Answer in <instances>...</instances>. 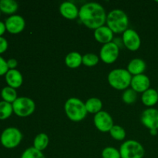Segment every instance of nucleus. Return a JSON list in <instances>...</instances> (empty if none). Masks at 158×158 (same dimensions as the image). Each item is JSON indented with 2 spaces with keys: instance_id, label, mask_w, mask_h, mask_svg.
<instances>
[{
  "instance_id": "f257e3e1",
  "label": "nucleus",
  "mask_w": 158,
  "mask_h": 158,
  "mask_svg": "<svg viewBox=\"0 0 158 158\" xmlns=\"http://www.w3.org/2000/svg\"><path fill=\"white\" fill-rule=\"evenodd\" d=\"M106 13L104 8L98 2H86L80 7L79 19L86 28L97 29L104 26L106 21Z\"/></svg>"
},
{
  "instance_id": "f03ea898",
  "label": "nucleus",
  "mask_w": 158,
  "mask_h": 158,
  "mask_svg": "<svg viewBox=\"0 0 158 158\" xmlns=\"http://www.w3.org/2000/svg\"><path fill=\"white\" fill-rule=\"evenodd\" d=\"M106 23L114 33H123L128 29L129 18L124 11L116 9L107 14Z\"/></svg>"
},
{
  "instance_id": "7ed1b4c3",
  "label": "nucleus",
  "mask_w": 158,
  "mask_h": 158,
  "mask_svg": "<svg viewBox=\"0 0 158 158\" xmlns=\"http://www.w3.org/2000/svg\"><path fill=\"white\" fill-rule=\"evenodd\" d=\"M64 111L68 118L73 122L84 120L87 115L85 103L77 97H70L64 104Z\"/></svg>"
},
{
  "instance_id": "20e7f679",
  "label": "nucleus",
  "mask_w": 158,
  "mask_h": 158,
  "mask_svg": "<svg viewBox=\"0 0 158 158\" xmlns=\"http://www.w3.org/2000/svg\"><path fill=\"white\" fill-rule=\"evenodd\" d=\"M133 76L127 69L117 68L113 69L107 76V81L110 86L117 90H125L131 86Z\"/></svg>"
},
{
  "instance_id": "39448f33",
  "label": "nucleus",
  "mask_w": 158,
  "mask_h": 158,
  "mask_svg": "<svg viewBox=\"0 0 158 158\" xmlns=\"http://www.w3.org/2000/svg\"><path fill=\"white\" fill-rule=\"evenodd\" d=\"M121 158H143L145 151L140 142L134 140H128L123 142L120 148Z\"/></svg>"
},
{
  "instance_id": "423d86ee",
  "label": "nucleus",
  "mask_w": 158,
  "mask_h": 158,
  "mask_svg": "<svg viewBox=\"0 0 158 158\" xmlns=\"http://www.w3.org/2000/svg\"><path fill=\"white\" fill-rule=\"evenodd\" d=\"M23 140V134L16 127H8L2 131L0 142L4 148L13 149L18 147Z\"/></svg>"
},
{
  "instance_id": "0eeeda50",
  "label": "nucleus",
  "mask_w": 158,
  "mask_h": 158,
  "mask_svg": "<svg viewBox=\"0 0 158 158\" xmlns=\"http://www.w3.org/2000/svg\"><path fill=\"white\" fill-rule=\"evenodd\" d=\"M13 113L19 117H27L32 115L35 110V103L32 99L20 97L12 103Z\"/></svg>"
},
{
  "instance_id": "6e6552de",
  "label": "nucleus",
  "mask_w": 158,
  "mask_h": 158,
  "mask_svg": "<svg viewBox=\"0 0 158 158\" xmlns=\"http://www.w3.org/2000/svg\"><path fill=\"white\" fill-rule=\"evenodd\" d=\"M120 48L114 42L103 45L100 51V59L106 64H112L117 60Z\"/></svg>"
},
{
  "instance_id": "1a4fd4ad",
  "label": "nucleus",
  "mask_w": 158,
  "mask_h": 158,
  "mask_svg": "<svg viewBox=\"0 0 158 158\" xmlns=\"http://www.w3.org/2000/svg\"><path fill=\"white\" fill-rule=\"evenodd\" d=\"M94 123L96 128L103 133L110 132L114 125V120L110 114L104 110H101L94 115Z\"/></svg>"
},
{
  "instance_id": "9d476101",
  "label": "nucleus",
  "mask_w": 158,
  "mask_h": 158,
  "mask_svg": "<svg viewBox=\"0 0 158 158\" xmlns=\"http://www.w3.org/2000/svg\"><path fill=\"white\" fill-rule=\"evenodd\" d=\"M123 46L130 51L135 52L140 49L141 46V39L137 31L133 29H127L123 33Z\"/></svg>"
},
{
  "instance_id": "9b49d317",
  "label": "nucleus",
  "mask_w": 158,
  "mask_h": 158,
  "mask_svg": "<svg viewBox=\"0 0 158 158\" xmlns=\"http://www.w3.org/2000/svg\"><path fill=\"white\" fill-rule=\"evenodd\" d=\"M140 121L149 130H158V110L154 107L144 110L140 116Z\"/></svg>"
},
{
  "instance_id": "f8f14e48",
  "label": "nucleus",
  "mask_w": 158,
  "mask_h": 158,
  "mask_svg": "<svg viewBox=\"0 0 158 158\" xmlns=\"http://www.w3.org/2000/svg\"><path fill=\"white\" fill-rule=\"evenodd\" d=\"M6 31L11 34H19L24 30L26 27V21L24 18L19 15H10L5 22Z\"/></svg>"
},
{
  "instance_id": "ddd939ff",
  "label": "nucleus",
  "mask_w": 158,
  "mask_h": 158,
  "mask_svg": "<svg viewBox=\"0 0 158 158\" xmlns=\"http://www.w3.org/2000/svg\"><path fill=\"white\" fill-rule=\"evenodd\" d=\"M150 86H151V80L147 75L140 74V75L133 76L131 83V89H134L137 94L138 93L143 94V92L150 89Z\"/></svg>"
},
{
  "instance_id": "4468645a",
  "label": "nucleus",
  "mask_w": 158,
  "mask_h": 158,
  "mask_svg": "<svg viewBox=\"0 0 158 158\" xmlns=\"http://www.w3.org/2000/svg\"><path fill=\"white\" fill-rule=\"evenodd\" d=\"M60 14L65 19L69 20H73L79 18L80 9L72 2H64L60 6Z\"/></svg>"
},
{
  "instance_id": "2eb2a0df",
  "label": "nucleus",
  "mask_w": 158,
  "mask_h": 158,
  "mask_svg": "<svg viewBox=\"0 0 158 158\" xmlns=\"http://www.w3.org/2000/svg\"><path fill=\"white\" fill-rule=\"evenodd\" d=\"M114 32L107 26H103L94 30V35L96 41L103 45L113 42Z\"/></svg>"
},
{
  "instance_id": "dca6fc26",
  "label": "nucleus",
  "mask_w": 158,
  "mask_h": 158,
  "mask_svg": "<svg viewBox=\"0 0 158 158\" xmlns=\"http://www.w3.org/2000/svg\"><path fill=\"white\" fill-rule=\"evenodd\" d=\"M5 79L8 86L17 89L23 85V77L18 69H9L5 75Z\"/></svg>"
},
{
  "instance_id": "f3484780",
  "label": "nucleus",
  "mask_w": 158,
  "mask_h": 158,
  "mask_svg": "<svg viewBox=\"0 0 158 158\" xmlns=\"http://www.w3.org/2000/svg\"><path fill=\"white\" fill-rule=\"evenodd\" d=\"M146 68L147 64L144 60L140 58H135L129 62L127 69L132 76H137L143 74Z\"/></svg>"
},
{
  "instance_id": "a211bd4d",
  "label": "nucleus",
  "mask_w": 158,
  "mask_h": 158,
  "mask_svg": "<svg viewBox=\"0 0 158 158\" xmlns=\"http://www.w3.org/2000/svg\"><path fill=\"white\" fill-rule=\"evenodd\" d=\"M142 103L148 108H151L158 103V93L156 89L150 88L143 92L141 96Z\"/></svg>"
},
{
  "instance_id": "6ab92c4d",
  "label": "nucleus",
  "mask_w": 158,
  "mask_h": 158,
  "mask_svg": "<svg viewBox=\"0 0 158 158\" xmlns=\"http://www.w3.org/2000/svg\"><path fill=\"white\" fill-rule=\"evenodd\" d=\"M65 64L70 69H77L83 64V56L78 52H71L65 57Z\"/></svg>"
},
{
  "instance_id": "aec40b11",
  "label": "nucleus",
  "mask_w": 158,
  "mask_h": 158,
  "mask_svg": "<svg viewBox=\"0 0 158 158\" xmlns=\"http://www.w3.org/2000/svg\"><path fill=\"white\" fill-rule=\"evenodd\" d=\"M86 109L88 114H97L102 110L103 108V102L97 97H91L89 98L85 103Z\"/></svg>"
},
{
  "instance_id": "412c9836",
  "label": "nucleus",
  "mask_w": 158,
  "mask_h": 158,
  "mask_svg": "<svg viewBox=\"0 0 158 158\" xmlns=\"http://www.w3.org/2000/svg\"><path fill=\"white\" fill-rule=\"evenodd\" d=\"M18 9V3L14 0H0V11L3 13L12 15Z\"/></svg>"
},
{
  "instance_id": "4be33fe9",
  "label": "nucleus",
  "mask_w": 158,
  "mask_h": 158,
  "mask_svg": "<svg viewBox=\"0 0 158 158\" xmlns=\"http://www.w3.org/2000/svg\"><path fill=\"white\" fill-rule=\"evenodd\" d=\"M49 143V136L45 133H40L37 134L33 140V148H35L38 151H40L43 152L44 150L47 148L48 145Z\"/></svg>"
},
{
  "instance_id": "5701e85b",
  "label": "nucleus",
  "mask_w": 158,
  "mask_h": 158,
  "mask_svg": "<svg viewBox=\"0 0 158 158\" xmlns=\"http://www.w3.org/2000/svg\"><path fill=\"white\" fill-rule=\"evenodd\" d=\"M1 97L4 101L8 102L9 103H13L15 101L18 97L15 89L7 86L2 88L1 91Z\"/></svg>"
},
{
  "instance_id": "b1692460",
  "label": "nucleus",
  "mask_w": 158,
  "mask_h": 158,
  "mask_svg": "<svg viewBox=\"0 0 158 158\" xmlns=\"http://www.w3.org/2000/svg\"><path fill=\"white\" fill-rule=\"evenodd\" d=\"M13 113V107L12 103L8 102L0 101V120H6L9 118Z\"/></svg>"
},
{
  "instance_id": "393cba45",
  "label": "nucleus",
  "mask_w": 158,
  "mask_h": 158,
  "mask_svg": "<svg viewBox=\"0 0 158 158\" xmlns=\"http://www.w3.org/2000/svg\"><path fill=\"white\" fill-rule=\"evenodd\" d=\"M137 93L131 88L125 89L122 94V100L127 105H131L137 101Z\"/></svg>"
},
{
  "instance_id": "a878e982",
  "label": "nucleus",
  "mask_w": 158,
  "mask_h": 158,
  "mask_svg": "<svg viewBox=\"0 0 158 158\" xmlns=\"http://www.w3.org/2000/svg\"><path fill=\"white\" fill-rule=\"evenodd\" d=\"M109 133L112 138L119 141L123 140L126 137V131L124 128L122 127L120 125H114Z\"/></svg>"
},
{
  "instance_id": "bb28decb",
  "label": "nucleus",
  "mask_w": 158,
  "mask_h": 158,
  "mask_svg": "<svg viewBox=\"0 0 158 158\" xmlns=\"http://www.w3.org/2000/svg\"><path fill=\"white\" fill-rule=\"evenodd\" d=\"M100 56L95 53H86L83 56V64L88 67H93L98 64Z\"/></svg>"
},
{
  "instance_id": "cd10ccee",
  "label": "nucleus",
  "mask_w": 158,
  "mask_h": 158,
  "mask_svg": "<svg viewBox=\"0 0 158 158\" xmlns=\"http://www.w3.org/2000/svg\"><path fill=\"white\" fill-rule=\"evenodd\" d=\"M20 158H46V157L42 151L30 147L23 151Z\"/></svg>"
},
{
  "instance_id": "c85d7f7f",
  "label": "nucleus",
  "mask_w": 158,
  "mask_h": 158,
  "mask_svg": "<svg viewBox=\"0 0 158 158\" xmlns=\"http://www.w3.org/2000/svg\"><path fill=\"white\" fill-rule=\"evenodd\" d=\"M102 158H121L119 150L114 147H106L102 151Z\"/></svg>"
},
{
  "instance_id": "c756f323",
  "label": "nucleus",
  "mask_w": 158,
  "mask_h": 158,
  "mask_svg": "<svg viewBox=\"0 0 158 158\" xmlns=\"http://www.w3.org/2000/svg\"><path fill=\"white\" fill-rule=\"evenodd\" d=\"M9 71V67L7 65V61L0 56V76L6 75Z\"/></svg>"
},
{
  "instance_id": "7c9ffc66",
  "label": "nucleus",
  "mask_w": 158,
  "mask_h": 158,
  "mask_svg": "<svg viewBox=\"0 0 158 158\" xmlns=\"http://www.w3.org/2000/svg\"><path fill=\"white\" fill-rule=\"evenodd\" d=\"M8 46H9V43H8L6 39L2 36H0V54L6 52L8 49Z\"/></svg>"
},
{
  "instance_id": "2f4dec72",
  "label": "nucleus",
  "mask_w": 158,
  "mask_h": 158,
  "mask_svg": "<svg viewBox=\"0 0 158 158\" xmlns=\"http://www.w3.org/2000/svg\"><path fill=\"white\" fill-rule=\"evenodd\" d=\"M7 65L9 69H15V68L18 66V61L14 58L9 59L7 60Z\"/></svg>"
},
{
  "instance_id": "473e14b6",
  "label": "nucleus",
  "mask_w": 158,
  "mask_h": 158,
  "mask_svg": "<svg viewBox=\"0 0 158 158\" xmlns=\"http://www.w3.org/2000/svg\"><path fill=\"white\" fill-rule=\"evenodd\" d=\"M6 24H5V23H3V22L0 21V36H2V35L6 32Z\"/></svg>"
},
{
  "instance_id": "72a5a7b5",
  "label": "nucleus",
  "mask_w": 158,
  "mask_h": 158,
  "mask_svg": "<svg viewBox=\"0 0 158 158\" xmlns=\"http://www.w3.org/2000/svg\"><path fill=\"white\" fill-rule=\"evenodd\" d=\"M157 130H150V134H151V136H157Z\"/></svg>"
},
{
  "instance_id": "f704fd0d",
  "label": "nucleus",
  "mask_w": 158,
  "mask_h": 158,
  "mask_svg": "<svg viewBox=\"0 0 158 158\" xmlns=\"http://www.w3.org/2000/svg\"><path fill=\"white\" fill-rule=\"evenodd\" d=\"M157 93H158V88H157Z\"/></svg>"
},
{
  "instance_id": "c9c22d12",
  "label": "nucleus",
  "mask_w": 158,
  "mask_h": 158,
  "mask_svg": "<svg viewBox=\"0 0 158 158\" xmlns=\"http://www.w3.org/2000/svg\"><path fill=\"white\" fill-rule=\"evenodd\" d=\"M0 14H1V11H0Z\"/></svg>"
}]
</instances>
